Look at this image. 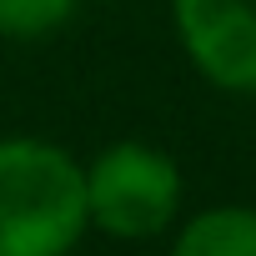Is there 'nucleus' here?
I'll return each instance as SVG.
<instances>
[{"label":"nucleus","mask_w":256,"mask_h":256,"mask_svg":"<svg viewBox=\"0 0 256 256\" xmlns=\"http://www.w3.org/2000/svg\"><path fill=\"white\" fill-rule=\"evenodd\" d=\"M86 231L80 161L50 136H0V256H70Z\"/></svg>","instance_id":"f257e3e1"},{"label":"nucleus","mask_w":256,"mask_h":256,"mask_svg":"<svg viewBox=\"0 0 256 256\" xmlns=\"http://www.w3.org/2000/svg\"><path fill=\"white\" fill-rule=\"evenodd\" d=\"M80 171L90 231L110 241H151L181 221L186 176L176 156L151 141H110L90 161H80Z\"/></svg>","instance_id":"f03ea898"},{"label":"nucleus","mask_w":256,"mask_h":256,"mask_svg":"<svg viewBox=\"0 0 256 256\" xmlns=\"http://www.w3.org/2000/svg\"><path fill=\"white\" fill-rule=\"evenodd\" d=\"M171 26L201 80L256 96V0H171Z\"/></svg>","instance_id":"7ed1b4c3"},{"label":"nucleus","mask_w":256,"mask_h":256,"mask_svg":"<svg viewBox=\"0 0 256 256\" xmlns=\"http://www.w3.org/2000/svg\"><path fill=\"white\" fill-rule=\"evenodd\" d=\"M171 256H256V206L221 201L176 221Z\"/></svg>","instance_id":"20e7f679"},{"label":"nucleus","mask_w":256,"mask_h":256,"mask_svg":"<svg viewBox=\"0 0 256 256\" xmlns=\"http://www.w3.org/2000/svg\"><path fill=\"white\" fill-rule=\"evenodd\" d=\"M80 0H0V36L6 40H46L70 26Z\"/></svg>","instance_id":"39448f33"}]
</instances>
